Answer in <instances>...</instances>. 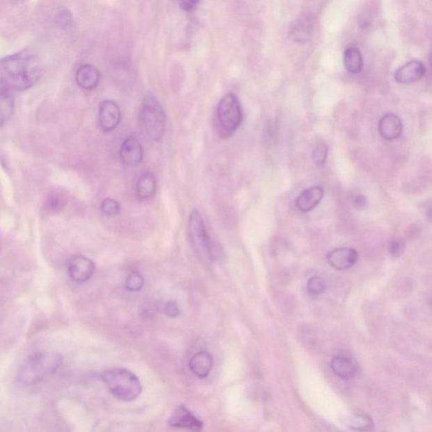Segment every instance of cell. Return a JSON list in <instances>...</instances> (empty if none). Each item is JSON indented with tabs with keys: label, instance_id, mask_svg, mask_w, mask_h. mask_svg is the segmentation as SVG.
Wrapping results in <instances>:
<instances>
[{
	"label": "cell",
	"instance_id": "18",
	"mask_svg": "<svg viewBox=\"0 0 432 432\" xmlns=\"http://www.w3.org/2000/svg\"><path fill=\"white\" fill-rule=\"evenodd\" d=\"M331 368L337 376L343 379L353 378L358 372V364L346 356H336L333 359Z\"/></svg>",
	"mask_w": 432,
	"mask_h": 432
},
{
	"label": "cell",
	"instance_id": "20",
	"mask_svg": "<svg viewBox=\"0 0 432 432\" xmlns=\"http://www.w3.org/2000/svg\"><path fill=\"white\" fill-rule=\"evenodd\" d=\"M344 423L350 429L358 432L370 431L374 428V422L369 415L362 412H351L346 418Z\"/></svg>",
	"mask_w": 432,
	"mask_h": 432
},
{
	"label": "cell",
	"instance_id": "26",
	"mask_svg": "<svg viewBox=\"0 0 432 432\" xmlns=\"http://www.w3.org/2000/svg\"><path fill=\"white\" fill-rule=\"evenodd\" d=\"M66 200L61 194H53L47 200V208L51 212H59L65 207Z\"/></svg>",
	"mask_w": 432,
	"mask_h": 432
},
{
	"label": "cell",
	"instance_id": "24",
	"mask_svg": "<svg viewBox=\"0 0 432 432\" xmlns=\"http://www.w3.org/2000/svg\"><path fill=\"white\" fill-rule=\"evenodd\" d=\"M326 290V283L319 276H313L307 282V291L312 296H319Z\"/></svg>",
	"mask_w": 432,
	"mask_h": 432
},
{
	"label": "cell",
	"instance_id": "10",
	"mask_svg": "<svg viewBox=\"0 0 432 432\" xmlns=\"http://www.w3.org/2000/svg\"><path fill=\"white\" fill-rule=\"evenodd\" d=\"M327 260L337 271H346L358 263V253L354 248H338L328 253Z\"/></svg>",
	"mask_w": 432,
	"mask_h": 432
},
{
	"label": "cell",
	"instance_id": "15",
	"mask_svg": "<svg viewBox=\"0 0 432 432\" xmlns=\"http://www.w3.org/2000/svg\"><path fill=\"white\" fill-rule=\"evenodd\" d=\"M324 190L319 186L309 188L300 194L296 200L297 208L303 212H309L315 209L323 200Z\"/></svg>",
	"mask_w": 432,
	"mask_h": 432
},
{
	"label": "cell",
	"instance_id": "4",
	"mask_svg": "<svg viewBox=\"0 0 432 432\" xmlns=\"http://www.w3.org/2000/svg\"><path fill=\"white\" fill-rule=\"evenodd\" d=\"M243 121V113L239 98L233 93L222 97L216 109V125L222 138L234 136Z\"/></svg>",
	"mask_w": 432,
	"mask_h": 432
},
{
	"label": "cell",
	"instance_id": "31",
	"mask_svg": "<svg viewBox=\"0 0 432 432\" xmlns=\"http://www.w3.org/2000/svg\"><path fill=\"white\" fill-rule=\"evenodd\" d=\"M354 205L356 209H364L367 208V200L362 195H358L355 198Z\"/></svg>",
	"mask_w": 432,
	"mask_h": 432
},
{
	"label": "cell",
	"instance_id": "17",
	"mask_svg": "<svg viewBox=\"0 0 432 432\" xmlns=\"http://www.w3.org/2000/svg\"><path fill=\"white\" fill-rule=\"evenodd\" d=\"M212 367V355L207 351L196 353L189 362L190 370L200 378H207L211 374Z\"/></svg>",
	"mask_w": 432,
	"mask_h": 432
},
{
	"label": "cell",
	"instance_id": "3",
	"mask_svg": "<svg viewBox=\"0 0 432 432\" xmlns=\"http://www.w3.org/2000/svg\"><path fill=\"white\" fill-rule=\"evenodd\" d=\"M103 382L115 397L122 401H133L141 395L142 385L136 374L122 368H113L102 374Z\"/></svg>",
	"mask_w": 432,
	"mask_h": 432
},
{
	"label": "cell",
	"instance_id": "7",
	"mask_svg": "<svg viewBox=\"0 0 432 432\" xmlns=\"http://www.w3.org/2000/svg\"><path fill=\"white\" fill-rule=\"evenodd\" d=\"M69 275L75 282L83 283L88 281L96 271V265L88 257L77 255L71 257L67 265Z\"/></svg>",
	"mask_w": 432,
	"mask_h": 432
},
{
	"label": "cell",
	"instance_id": "2",
	"mask_svg": "<svg viewBox=\"0 0 432 432\" xmlns=\"http://www.w3.org/2000/svg\"><path fill=\"white\" fill-rule=\"evenodd\" d=\"M62 364V358L54 352H37L22 364L19 380L24 385H34L54 374Z\"/></svg>",
	"mask_w": 432,
	"mask_h": 432
},
{
	"label": "cell",
	"instance_id": "30",
	"mask_svg": "<svg viewBox=\"0 0 432 432\" xmlns=\"http://www.w3.org/2000/svg\"><path fill=\"white\" fill-rule=\"evenodd\" d=\"M164 312L166 315L170 317V318H177L180 314V308L176 302L171 301V302L166 304Z\"/></svg>",
	"mask_w": 432,
	"mask_h": 432
},
{
	"label": "cell",
	"instance_id": "27",
	"mask_svg": "<svg viewBox=\"0 0 432 432\" xmlns=\"http://www.w3.org/2000/svg\"><path fill=\"white\" fill-rule=\"evenodd\" d=\"M102 211L106 216H116L120 211V206L118 202L113 199H105L101 205Z\"/></svg>",
	"mask_w": 432,
	"mask_h": 432
},
{
	"label": "cell",
	"instance_id": "25",
	"mask_svg": "<svg viewBox=\"0 0 432 432\" xmlns=\"http://www.w3.org/2000/svg\"><path fill=\"white\" fill-rule=\"evenodd\" d=\"M328 154V148L326 144L323 142L317 143L314 149H313L312 158L315 163L319 166H322L327 160Z\"/></svg>",
	"mask_w": 432,
	"mask_h": 432
},
{
	"label": "cell",
	"instance_id": "22",
	"mask_svg": "<svg viewBox=\"0 0 432 432\" xmlns=\"http://www.w3.org/2000/svg\"><path fill=\"white\" fill-rule=\"evenodd\" d=\"M14 98L12 94L0 93V127L6 124L13 115Z\"/></svg>",
	"mask_w": 432,
	"mask_h": 432
},
{
	"label": "cell",
	"instance_id": "28",
	"mask_svg": "<svg viewBox=\"0 0 432 432\" xmlns=\"http://www.w3.org/2000/svg\"><path fill=\"white\" fill-rule=\"evenodd\" d=\"M72 14L68 10H63L57 15L56 23L58 27L62 29H67L72 25Z\"/></svg>",
	"mask_w": 432,
	"mask_h": 432
},
{
	"label": "cell",
	"instance_id": "13",
	"mask_svg": "<svg viewBox=\"0 0 432 432\" xmlns=\"http://www.w3.org/2000/svg\"><path fill=\"white\" fill-rule=\"evenodd\" d=\"M378 131L384 140L388 141L397 140L402 134V121L396 114L384 115L378 122Z\"/></svg>",
	"mask_w": 432,
	"mask_h": 432
},
{
	"label": "cell",
	"instance_id": "9",
	"mask_svg": "<svg viewBox=\"0 0 432 432\" xmlns=\"http://www.w3.org/2000/svg\"><path fill=\"white\" fill-rule=\"evenodd\" d=\"M169 424L173 427L191 432H201L204 428V423L184 406H177L174 409Z\"/></svg>",
	"mask_w": 432,
	"mask_h": 432
},
{
	"label": "cell",
	"instance_id": "5",
	"mask_svg": "<svg viewBox=\"0 0 432 432\" xmlns=\"http://www.w3.org/2000/svg\"><path fill=\"white\" fill-rule=\"evenodd\" d=\"M141 124L150 140L160 142L166 130V113L153 95H148L143 102L140 112Z\"/></svg>",
	"mask_w": 432,
	"mask_h": 432
},
{
	"label": "cell",
	"instance_id": "14",
	"mask_svg": "<svg viewBox=\"0 0 432 432\" xmlns=\"http://www.w3.org/2000/svg\"><path fill=\"white\" fill-rule=\"evenodd\" d=\"M101 74L96 66L86 63L77 71L75 81L81 89L90 90L96 88L100 81Z\"/></svg>",
	"mask_w": 432,
	"mask_h": 432
},
{
	"label": "cell",
	"instance_id": "6",
	"mask_svg": "<svg viewBox=\"0 0 432 432\" xmlns=\"http://www.w3.org/2000/svg\"><path fill=\"white\" fill-rule=\"evenodd\" d=\"M189 229L190 239L197 256L205 264H211L214 259L211 241L206 231L203 218L197 209L190 214Z\"/></svg>",
	"mask_w": 432,
	"mask_h": 432
},
{
	"label": "cell",
	"instance_id": "32",
	"mask_svg": "<svg viewBox=\"0 0 432 432\" xmlns=\"http://www.w3.org/2000/svg\"><path fill=\"white\" fill-rule=\"evenodd\" d=\"M179 5L182 10L185 11H191L195 9L196 6L199 5V1H193V0H190V1H182Z\"/></svg>",
	"mask_w": 432,
	"mask_h": 432
},
{
	"label": "cell",
	"instance_id": "23",
	"mask_svg": "<svg viewBox=\"0 0 432 432\" xmlns=\"http://www.w3.org/2000/svg\"><path fill=\"white\" fill-rule=\"evenodd\" d=\"M145 280L141 273L133 271L127 277L125 281V287L127 290L131 292H136L141 291L144 287Z\"/></svg>",
	"mask_w": 432,
	"mask_h": 432
},
{
	"label": "cell",
	"instance_id": "16",
	"mask_svg": "<svg viewBox=\"0 0 432 432\" xmlns=\"http://www.w3.org/2000/svg\"><path fill=\"white\" fill-rule=\"evenodd\" d=\"M312 27V18L307 15H303L291 24L290 37L296 42H307L311 38Z\"/></svg>",
	"mask_w": 432,
	"mask_h": 432
},
{
	"label": "cell",
	"instance_id": "19",
	"mask_svg": "<svg viewBox=\"0 0 432 432\" xmlns=\"http://www.w3.org/2000/svg\"><path fill=\"white\" fill-rule=\"evenodd\" d=\"M157 177L153 173H143L138 177L136 184V193L138 200H145L150 199L157 192Z\"/></svg>",
	"mask_w": 432,
	"mask_h": 432
},
{
	"label": "cell",
	"instance_id": "29",
	"mask_svg": "<svg viewBox=\"0 0 432 432\" xmlns=\"http://www.w3.org/2000/svg\"><path fill=\"white\" fill-rule=\"evenodd\" d=\"M406 249V243L402 239H397L391 241L390 245V253L392 257H399L403 255Z\"/></svg>",
	"mask_w": 432,
	"mask_h": 432
},
{
	"label": "cell",
	"instance_id": "11",
	"mask_svg": "<svg viewBox=\"0 0 432 432\" xmlns=\"http://www.w3.org/2000/svg\"><path fill=\"white\" fill-rule=\"evenodd\" d=\"M120 156L127 166H136L141 164L144 158V150L140 141L132 136L127 137L120 146Z\"/></svg>",
	"mask_w": 432,
	"mask_h": 432
},
{
	"label": "cell",
	"instance_id": "21",
	"mask_svg": "<svg viewBox=\"0 0 432 432\" xmlns=\"http://www.w3.org/2000/svg\"><path fill=\"white\" fill-rule=\"evenodd\" d=\"M344 65L349 73L358 74L363 69V58L358 47H351L344 51Z\"/></svg>",
	"mask_w": 432,
	"mask_h": 432
},
{
	"label": "cell",
	"instance_id": "1",
	"mask_svg": "<svg viewBox=\"0 0 432 432\" xmlns=\"http://www.w3.org/2000/svg\"><path fill=\"white\" fill-rule=\"evenodd\" d=\"M43 73L35 55L18 53L0 59V93L12 94L31 88Z\"/></svg>",
	"mask_w": 432,
	"mask_h": 432
},
{
	"label": "cell",
	"instance_id": "8",
	"mask_svg": "<svg viewBox=\"0 0 432 432\" xmlns=\"http://www.w3.org/2000/svg\"><path fill=\"white\" fill-rule=\"evenodd\" d=\"M121 120V111L116 102L103 101L98 110V122L104 132L109 133L117 128Z\"/></svg>",
	"mask_w": 432,
	"mask_h": 432
},
{
	"label": "cell",
	"instance_id": "12",
	"mask_svg": "<svg viewBox=\"0 0 432 432\" xmlns=\"http://www.w3.org/2000/svg\"><path fill=\"white\" fill-rule=\"evenodd\" d=\"M425 74L426 67L421 61H411L396 70L394 80L399 84H412L421 80Z\"/></svg>",
	"mask_w": 432,
	"mask_h": 432
}]
</instances>
